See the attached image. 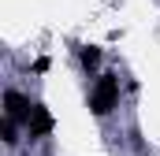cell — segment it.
<instances>
[{
	"label": "cell",
	"mask_w": 160,
	"mask_h": 156,
	"mask_svg": "<svg viewBox=\"0 0 160 156\" xmlns=\"http://www.w3.org/2000/svg\"><path fill=\"white\" fill-rule=\"evenodd\" d=\"M112 108H119V78L101 75L89 89V112L97 119H104V115H112Z\"/></svg>",
	"instance_id": "6da1fadb"
},
{
	"label": "cell",
	"mask_w": 160,
	"mask_h": 156,
	"mask_svg": "<svg viewBox=\"0 0 160 156\" xmlns=\"http://www.w3.org/2000/svg\"><path fill=\"white\" fill-rule=\"evenodd\" d=\"M30 108H34V104H30L19 89H4V115H8V119L26 123V119H30Z\"/></svg>",
	"instance_id": "7a4b0ae2"
},
{
	"label": "cell",
	"mask_w": 160,
	"mask_h": 156,
	"mask_svg": "<svg viewBox=\"0 0 160 156\" xmlns=\"http://www.w3.org/2000/svg\"><path fill=\"white\" fill-rule=\"evenodd\" d=\"M26 130H30V138H45L52 130V112L45 104H34L30 108V119H26Z\"/></svg>",
	"instance_id": "3957f363"
},
{
	"label": "cell",
	"mask_w": 160,
	"mask_h": 156,
	"mask_svg": "<svg viewBox=\"0 0 160 156\" xmlns=\"http://www.w3.org/2000/svg\"><path fill=\"white\" fill-rule=\"evenodd\" d=\"M78 63L86 67V71H97V67H101V48H97V45H86V48H78Z\"/></svg>",
	"instance_id": "277c9868"
},
{
	"label": "cell",
	"mask_w": 160,
	"mask_h": 156,
	"mask_svg": "<svg viewBox=\"0 0 160 156\" xmlns=\"http://www.w3.org/2000/svg\"><path fill=\"white\" fill-rule=\"evenodd\" d=\"M0 138H4V145H8V149H15V145H19V123L4 115V123H0Z\"/></svg>",
	"instance_id": "5b68a950"
}]
</instances>
